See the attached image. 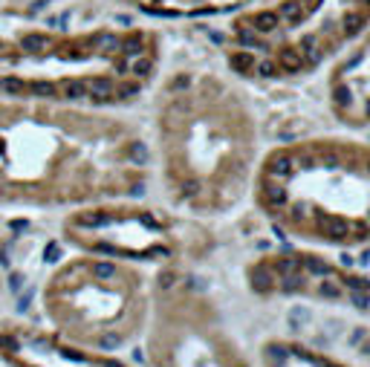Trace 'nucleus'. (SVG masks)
<instances>
[{
	"label": "nucleus",
	"instance_id": "nucleus-19",
	"mask_svg": "<svg viewBox=\"0 0 370 367\" xmlns=\"http://www.w3.org/2000/svg\"><path fill=\"white\" fill-rule=\"evenodd\" d=\"M350 304L356 309H370V286L365 289H350Z\"/></svg>",
	"mask_w": 370,
	"mask_h": 367
},
{
	"label": "nucleus",
	"instance_id": "nucleus-37",
	"mask_svg": "<svg viewBox=\"0 0 370 367\" xmlns=\"http://www.w3.org/2000/svg\"><path fill=\"white\" fill-rule=\"evenodd\" d=\"M197 191H200V185H197V183H191V180H188V183L183 185V194H185V197H194Z\"/></svg>",
	"mask_w": 370,
	"mask_h": 367
},
{
	"label": "nucleus",
	"instance_id": "nucleus-39",
	"mask_svg": "<svg viewBox=\"0 0 370 367\" xmlns=\"http://www.w3.org/2000/svg\"><path fill=\"white\" fill-rule=\"evenodd\" d=\"M315 165V156L312 153H301V168H312Z\"/></svg>",
	"mask_w": 370,
	"mask_h": 367
},
{
	"label": "nucleus",
	"instance_id": "nucleus-36",
	"mask_svg": "<svg viewBox=\"0 0 370 367\" xmlns=\"http://www.w3.org/2000/svg\"><path fill=\"white\" fill-rule=\"evenodd\" d=\"M344 283H347L350 289H365V286H370V283H368V277H347Z\"/></svg>",
	"mask_w": 370,
	"mask_h": 367
},
{
	"label": "nucleus",
	"instance_id": "nucleus-30",
	"mask_svg": "<svg viewBox=\"0 0 370 367\" xmlns=\"http://www.w3.org/2000/svg\"><path fill=\"white\" fill-rule=\"evenodd\" d=\"M136 92H139V84H136V81H130V84H119V87H116V95H119V98H133Z\"/></svg>",
	"mask_w": 370,
	"mask_h": 367
},
{
	"label": "nucleus",
	"instance_id": "nucleus-46",
	"mask_svg": "<svg viewBox=\"0 0 370 367\" xmlns=\"http://www.w3.org/2000/svg\"><path fill=\"white\" fill-rule=\"evenodd\" d=\"M362 263H370V252H362Z\"/></svg>",
	"mask_w": 370,
	"mask_h": 367
},
{
	"label": "nucleus",
	"instance_id": "nucleus-25",
	"mask_svg": "<svg viewBox=\"0 0 370 367\" xmlns=\"http://www.w3.org/2000/svg\"><path fill=\"white\" fill-rule=\"evenodd\" d=\"M49 44H52V41H49L46 35H29V38L23 41V46L32 49V52H35V49H44V46H49Z\"/></svg>",
	"mask_w": 370,
	"mask_h": 367
},
{
	"label": "nucleus",
	"instance_id": "nucleus-12",
	"mask_svg": "<svg viewBox=\"0 0 370 367\" xmlns=\"http://www.w3.org/2000/svg\"><path fill=\"white\" fill-rule=\"evenodd\" d=\"M127 162H133V165H148L151 162V151L145 148V142H130L127 145Z\"/></svg>",
	"mask_w": 370,
	"mask_h": 367
},
{
	"label": "nucleus",
	"instance_id": "nucleus-29",
	"mask_svg": "<svg viewBox=\"0 0 370 367\" xmlns=\"http://www.w3.org/2000/svg\"><path fill=\"white\" fill-rule=\"evenodd\" d=\"M58 257H61V246L58 243H46V249H44V260H46V263H58Z\"/></svg>",
	"mask_w": 370,
	"mask_h": 367
},
{
	"label": "nucleus",
	"instance_id": "nucleus-11",
	"mask_svg": "<svg viewBox=\"0 0 370 367\" xmlns=\"http://www.w3.org/2000/svg\"><path fill=\"white\" fill-rule=\"evenodd\" d=\"M309 318H312V312H309L307 306H292V309H289V318H286V321H289V330H295V333L304 330L309 324Z\"/></svg>",
	"mask_w": 370,
	"mask_h": 367
},
{
	"label": "nucleus",
	"instance_id": "nucleus-27",
	"mask_svg": "<svg viewBox=\"0 0 370 367\" xmlns=\"http://www.w3.org/2000/svg\"><path fill=\"white\" fill-rule=\"evenodd\" d=\"M231 67L234 69H249V67H254V58L249 52H237V55H231Z\"/></svg>",
	"mask_w": 370,
	"mask_h": 367
},
{
	"label": "nucleus",
	"instance_id": "nucleus-35",
	"mask_svg": "<svg viewBox=\"0 0 370 367\" xmlns=\"http://www.w3.org/2000/svg\"><path fill=\"white\" fill-rule=\"evenodd\" d=\"M266 353H269V356H272L275 362H283V359H289V350H283V347H269Z\"/></svg>",
	"mask_w": 370,
	"mask_h": 367
},
{
	"label": "nucleus",
	"instance_id": "nucleus-40",
	"mask_svg": "<svg viewBox=\"0 0 370 367\" xmlns=\"http://www.w3.org/2000/svg\"><path fill=\"white\" fill-rule=\"evenodd\" d=\"M188 110V98H177V104H174V113H185Z\"/></svg>",
	"mask_w": 370,
	"mask_h": 367
},
{
	"label": "nucleus",
	"instance_id": "nucleus-16",
	"mask_svg": "<svg viewBox=\"0 0 370 367\" xmlns=\"http://www.w3.org/2000/svg\"><path fill=\"white\" fill-rule=\"evenodd\" d=\"M275 272L278 275H283V277L298 275V272H301V257H280V260L275 263Z\"/></svg>",
	"mask_w": 370,
	"mask_h": 367
},
{
	"label": "nucleus",
	"instance_id": "nucleus-2",
	"mask_svg": "<svg viewBox=\"0 0 370 367\" xmlns=\"http://www.w3.org/2000/svg\"><path fill=\"white\" fill-rule=\"evenodd\" d=\"M278 18H280V21H286L289 26H298V23L307 18V9H304V3H301V0H283V3H280V9H278Z\"/></svg>",
	"mask_w": 370,
	"mask_h": 367
},
{
	"label": "nucleus",
	"instance_id": "nucleus-17",
	"mask_svg": "<svg viewBox=\"0 0 370 367\" xmlns=\"http://www.w3.org/2000/svg\"><path fill=\"white\" fill-rule=\"evenodd\" d=\"M119 49H122L124 55H130V58H136V55H142V35H130V38H124L119 41Z\"/></svg>",
	"mask_w": 370,
	"mask_h": 367
},
{
	"label": "nucleus",
	"instance_id": "nucleus-14",
	"mask_svg": "<svg viewBox=\"0 0 370 367\" xmlns=\"http://www.w3.org/2000/svg\"><path fill=\"white\" fill-rule=\"evenodd\" d=\"M29 92L38 95V98H55L61 90H58V84H52V81H32Z\"/></svg>",
	"mask_w": 370,
	"mask_h": 367
},
{
	"label": "nucleus",
	"instance_id": "nucleus-15",
	"mask_svg": "<svg viewBox=\"0 0 370 367\" xmlns=\"http://www.w3.org/2000/svg\"><path fill=\"white\" fill-rule=\"evenodd\" d=\"M0 90L6 95H21V92L29 90V84L21 81V78H15V75H6V78H0Z\"/></svg>",
	"mask_w": 370,
	"mask_h": 367
},
{
	"label": "nucleus",
	"instance_id": "nucleus-7",
	"mask_svg": "<svg viewBox=\"0 0 370 367\" xmlns=\"http://www.w3.org/2000/svg\"><path fill=\"white\" fill-rule=\"evenodd\" d=\"M252 29L257 32V35H266V32H272L280 23V18H278V12H260V15H254L252 21Z\"/></svg>",
	"mask_w": 370,
	"mask_h": 367
},
{
	"label": "nucleus",
	"instance_id": "nucleus-13",
	"mask_svg": "<svg viewBox=\"0 0 370 367\" xmlns=\"http://www.w3.org/2000/svg\"><path fill=\"white\" fill-rule=\"evenodd\" d=\"M61 92H64V98H84L87 95V87H84L81 78H67L61 84Z\"/></svg>",
	"mask_w": 370,
	"mask_h": 367
},
{
	"label": "nucleus",
	"instance_id": "nucleus-45",
	"mask_svg": "<svg viewBox=\"0 0 370 367\" xmlns=\"http://www.w3.org/2000/svg\"><path fill=\"white\" fill-rule=\"evenodd\" d=\"M341 266H353V254L344 252V254H341Z\"/></svg>",
	"mask_w": 370,
	"mask_h": 367
},
{
	"label": "nucleus",
	"instance_id": "nucleus-10",
	"mask_svg": "<svg viewBox=\"0 0 370 367\" xmlns=\"http://www.w3.org/2000/svg\"><path fill=\"white\" fill-rule=\"evenodd\" d=\"M252 286L257 289V292H269L275 283H272V272L266 269V266H254L252 269Z\"/></svg>",
	"mask_w": 370,
	"mask_h": 367
},
{
	"label": "nucleus",
	"instance_id": "nucleus-34",
	"mask_svg": "<svg viewBox=\"0 0 370 367\" xmlns=\"http://www.w3.org/2000/svg\"><path fill=\"white\" fill-rule=\"evenodd\" d=\"M257 72H260V75H278V64L275 61H260L257 64Z\"/></svg>",
	"mask_w": 370,
	"mask_h": 367
},
{
	"label": "nucleus",
	"instance_id": "nucleus-32",
	"mask_svg": "<svg viewBox=\"0 0 370 367\" xmlns=\"http://www.w3.org/2000/svg\"><path fill=\"white\" fill-rule=\"evenodd\" d=\"M9 289H12L15 295L23 289V275H21V272H12V275H9Z\"/></svg>",
	"mask_w": 370,
	"mask_h": 367
},
{
	"label": "nucleus",
	"instance_id": "nucleus-21",
	"mask_svg": "<svg viewBox=\"0 0 370 367\" xmlns=\"http://www.w3.org/2000/svg\"><path fill=\"white\" fill-rule=\"evenodd\" d=\"M92 275L98 277V280H110V277L119 275V269H116V263H104V260H101V263L92 266Z\"/></svg>",
	"mask_w": 370,
	"mask_h": 367
},
{
	"label": "nucleus",
	"instance_id": "nucleus-22",
	"mask_svg": "<svg viewBox=\"0 0 370 367\" xmlns=\"http://www.w3.org/2000/svg\"><path fill=\"white\" fill-rule=\"evenodd\" d=\"M333 101H336V107H339V110H347V107H350V101H353V98H350L347 84H339V87L333 90Z\"/></svg>",
	"mask_w": 370,
	"mask_h": 367
},
{
	"label": "nucleus",
	"instance_id": "nucleus-24",
	"mask_svg": "<svg viewBox=\"0 0 370 367\" xmlns=\"http://www.w3.org/2000/svg\"><path fill=\"white\" fill-rule=\"evenodd\" d=\"M362 29V15L359 12H350V15H344V32L347 35H353V32Z\"/></svg>",
	"mask_w": 370,
	"mask_h": 367
},
{
	"label": "nucleus",
	"instance_id": "nucleus-23",
	"mask_svg": "<svg viewBox=\"0 0 370 367\" xmlns=\"http://www.w3.org/2000/svg\"><path fill=\"white\" fill-rule=\"evenodd\" d=\"M318 295H321V298H336V301H339L341 286L333 283V280H321V283H318Z\"/></svg>",
	"mask_w": 370,
	"mask_h": 367
},
{
	"label": "nucleus",
	"instance_id": "nucleus-1",
	"mask_svg": "<svg viewBox=\"0 0 370 367\" xmlns=\"http://www.w3.org/2000/svg\"><path fill=\"white\" fill-rule=\"evenodd\" d=\"M318 229L330 237V240H344L347 231H350V223L341 220V217H327V214H318Z\"/></svg>",
	"mask_w": 370,
	"mask_h": 367
},
{
	"label": "nucleus",
	"instance_id": "nucleus-38",
	"mask_svg": "<svg viewBox=\"0 0 370 367\" xmlns=\"http://www.w3.org/2000/svg\"><path fill=\"white\" fill-rule=\"evenodd\" d=\"M61 356H64V359H69V362H87L81 353H72V350H61Z\"/></svg>",
	"mask_w": 370,
	"mask_h": 367
},
{
	"label": "nucleus",
	"instance_id": "nucleus-5",
	"mask_svg": "<svg viewBox=\"0 0 370 367\" xmlns=\"http://www.w3.org/2000/svg\"><path fill=\"white\" fill-rule=\"evenodd\" d=\"M263 200H266V206L280 208V206H286L289 194H286V188H283L280 183H266V188H263Z\"/></svg>",
	"mask_w": 370,
	"mask_h": 367
},
{
	"label": "nucleus",
	"instance_id": "nucleus-6",
	"mask_svg": "<svg viewBox=\"0 0 370 367\" xmlns=\"http://www.w3.org/2000/svg\"><path fill=\"white\" fill-rule=\"evenodd\" d=\"M84 87H87V92H90L92 98H107L110 92L116 90L110 78H98V75H92V78H84Z\"/></svg>",
	"mask_w": 370,
	"mask_h": 367
},
{
	"label": "nucleus",
	"instance_id": "nucleus-20",
	"mask_svg": "<svg viewBox=\"0 0 370 367\" xmlns=\"http://www.w3.org/2000/svg\"><path fill=\"white\" fill-rule=\"evenodd\" d=\"M101 49H107V52H113V49H119V38L113 35V32H98L95 38H92Z\"/></svg>",
	"mask_w": 370,
	"mask_h": 367
},
{
	"label": "nucleus",
	"instance_id": "nucleus-50",
	"mask_svg": "<svg viewBox=\"0 0 370 367\" xmlns=\"http://www.w3.org/2000/svg\"><path fill=\"white\" fill-rule=\"evenodd\" d=\"M368 119H370V104H368Z\"/></svg>",
	"mask_w": 370,
	"mask_h": 367
},
{
	"label": "nucleus",
	"instance_id": "nucleus-33",
	"mask_svg": "<svg viewBox=\"0 0 370 367\" xmlns=\"http://www.w3.org/2000/svg\"><path fill=\"white\" fill-rule=\"evenodd\" d=\"M174 283H177V275H174V272H162V275H159V289H165V292H168Z\"/></svg>",
	"mask_w": 370,
	"mask_h": 367
},
{
	"label": "nucleus",
	"instance_id": "nucleus-28",
	"mask_svg": "<svg viewBox=\"0 0 370 367\" xmlns=\"http://www.w3.org/2000/svg\"><path fill=\"white\" fill-rule=\"evenodd\" d=\"M301 286H304V277L301 275H289V277H283V283H280L283 292H295V289H301Z\"/></svg>",
	"mask_w": 370,
	"mask_h": 367
},
{
	"label": "nucleus",
	"instance_id": "nucleus-9",
	"mask_svg": "<svg viewBox=\"0 0 370 367\" xmlns=\"http://www.w3.org/2000/svg\"><path fill=\"white\" fill-rule=\"evenodd\" d=\"M301 266L307 269L309 275H315V277H330V275H336V269H333L330 263H324L321 257H304V260H301Z\"/></svg>",
	"mask_w": 370,
	"mask_h": 367
},
{
	"label": "nucleus",
	"instance_id": "nucleus-51",
	"mask_svg": "<svg viewBox=\"0 0 370 367\" xmlns=\"http://www.w3.org/2000/svg\"><path fill=\"white\" fill-rule=\"evenodd\" d=\"M368 174H370V162H368Z\"/></svg>",
	"mask_w": 370,
	"mask_h": 367
},
{
	"label": "nucleus",
	"instance_id": "nucleus-3",
	"mask_svg": "<svg viewBox=\"0 0 370 367\" xmlns=\"http://www.w3.org/2000/svg\"><path fill=\"white\" fill-rule=\"evenodd\" d=\"M278 64H280V69H283V72H301V69L307 67L304 55H301V49H295V46H286V49H280Z\"/></svg>",
	"mask_w": 370,
	"mask_h": 367
},
{
	"label": "nucleus",
	"instance_id": "nucleus-49",
	"mask_svg": "<svg viewBox=\"0 0 370 367\" xmlns=\"http://www.w3.org/2000/svg\"><path fill=\"white\" fill-rule=\"evenodd\" d=\"M362 3H365V6H370V0H362Z\"/></svg>",
	"mask_w": 370,
	"mask_h": 367
},
{
	"label": "nucleus",
	"instance_id": "nucleus-26",
	"mask_svg": "<svg viewBox=\"0 0 370 367\" xmlns=\"http://www.w3.org/2000/svg\"><path fill=\"white\" fill-rule=\"evenodd\" d=\"M119 344H122V336L119 333H104V336L98 338V347L101 350H116Z\"/></svg>",
	"mask_w": 370,
	"mask_h": 367
},
{
	"label": "nucleus",
	"instance_id": "nucleus-41",
	"mask_svg": "<svg viewBox=\"0 0 370 367\" xmlns=\"http://www.w3.org/2000/svg\"><path fill=\"white\" fill-rule=\"evenodd\" d=\"M324 165H327V168H336V165H339V156H333V153H324Z\"/></svg>",
	"mask_w": 370,
	"mask_h": 367
},
{
	"label": "nucleus",
	"instance_id": "nucleus-8",
	"mask_svg": "<svg viewBox=\"0 0 370 367\" xmlns=\"http://www.w3.org/2000/svg\"><path fill=\"white\" fill-rule=\"evenodd\" d=\"M107 223H110V217L104 211H84V214L75 217V226H81V229H101Z\"/></svg>",
	"mask_w": 370,
	"mask_h": 367
},
{
	"label": "nucleus",
	"instance_id": "nucleus-48",
	"mask_svg": "<svg viewBox=\"0 0 370 367\" xmlns=\"http://www.w3.org/2000/svg\"><path fill=\"white\" fill-rule=\"evenodd\" d=\"M365 353H368V356H370V341H368V347H365Z\"/></svg>",
	"mask_w": 370,
	"mask_h": 367
},
{
	"label": "nucleus",
	"instance_id": "nucleus-43",
	"mask_svg": "<svg viewBox=\"0 0 370 367\" xmlns=\"http://www.w3.org/2000/svg\"><path fill=\"white\" fill-rule=\"evenodd\" d=\"M362 338H365V330H356V333H353V336H350V344H359V341H362Z\"/></svg>",
	"mask_w": 370,
	"mask_h": 367
},
{
	"label": "nucleus",
	"instance_id": "nucleus-44",
	"mask_svg": "<svg viewBox=\"0 0 370 367\" xmlns=\"http://www.w3.org/2000/svg\"><path fill=\"white\" fill-rule=\"evenodd\" d=\"M9 229H15V231H21V229H26V220H15V223H9Z\"/></svg>",
	"mask_w": 370,
	"mask_h": 367
},
{
	"label": "nucleus",
	"instance_id": "nucleus-18",
	"mask_svg": "<svg viewBox=\"0 0 370 367\" xmlns=\"http://www.w3.org/2000/svg\"><path fill=\"white\" fill-rule=\"evenodd\" d=\"M151 67H154V64H151L148 55H136L133 64H130V72H133L136 78H145V75H151Z\"/></svg>",
	"mask_w": 370,
	"mask_h": 367
},
{
	"label": "nucleus",
	"instance_id": "nucleus-42",
	"mask_svg": "<svg viewBox=\"0 0 370 367\" xmlns=\"http://www.w3.org/2000/svg\"><path fill=\"white\" fill-rule=\"evenodd\" d=\"M26 309H29V295H23L21 304H18V312H26Z\"/></svg>",
	"mask_w": 370,
	"mask_h": 367
},
{
	"label": "nucleus",
	"instance_id": "nucleus-52",
	"mask_svg": "<svg viewBox=\"0 0 370 367\" xmlns=\"http://www.w3.org/2000/svg\"><path fill=\"white\" fill-rule=\"evenodd\" d=\"M368 220H370V214H368Z\"/></svg>",
	"mask_w": 370,
	"mask_h": 367
},
{
	"label": "nucleus",
	"instance_id": "nucleus-31",
	"mask_svg": "<svg viewBox=\"0 0 370 367\" xmlns=\"http://www.w3.org/2000/svg\"><path fill=\"white\" fill-rule=\"evenodd\" d=\"M350 231H353V237H356V240H368V237H370L368 223H353V226H350Z\"/></svg>",
	"mask_w": 370,
	"mask_h": 367
},
{
	"label": "nucleus",
	"instance_id": "nucleus-47",
	"mask_svg": "<svg viewBox=\"0 0 370 367\" xmlns=\"http://www.w3.org/2000/svg\"><path fill=\"white\" fill-rule=\"evenodd\" d=\"M104 367H122V365H116V362H104Z\"/></svg>",
	"mask_w": 370,
	"mask_h": 367
},
{
	"label": "nucleus",
	"instance_id": "nucleus-4",
	"mask_svg": "<svg viewBox=\"0 0 370 367\" xmlns=\"http://www.w3.org/2000/svg\"><path fill=\"white\" fill-rule=\"evenodd\" d=\"M292 171H295V159H292L289 153H275V156H272V162H269V177L283 180V177H292Z\"/></svg>",
	"mask_w": 370,
	"mask_h": 367
}]
</instances>
